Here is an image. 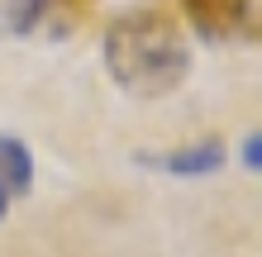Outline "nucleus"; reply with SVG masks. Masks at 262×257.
<instances>
[{
  "label": "nucleus",
  "mask_w": 262,
  "mask_h": 257,
  "mask_svg": "<svg viewBox=\"0 0 262 257\" xmlns=\"http://www.w3.org/2000/svg\"><path fill=\"white\" fill-rule=\"evenodd\" d=\"M105 67L110 77L129 90V96H167L186 81L191 72V48L177 34V24L167 14L138 10L110 24L105 34Z\"/></svg>",
  "instance_id": "f257e3e1"
},
{
  "label": "nucleus",
  "mask_w": 262,
  "mask_h": 257,
  "mask_svg": "<svg viewBox=\"0 0 262 257\" xmlns=\"http://www.w3.org/2000/svg\"><path fill=\"white\" fill-rule=\"evenodd\" d=\"M29 181H34V157H29V148L19 138H5V133H0V191L14 200V195L29 191Z\"/></svg>",
  "instance_id": "f03ea898"
},
{
  "label": "nucleus",
  "mask_w": 262,
  "mask_h": 257,
  "mask_svg": "<svg viewBox=\"0 0 262 257\" xmlns=\"http://www.w3.org/2000/svg\"><path fill=\"white\" fill-rule=\"evenodd\" d=\"M224 162V153H220V143H195V148H181V153H167L158 167H167V172H181V176H205V172H214Z\"/></svg>",
  "instance_id": "7ed1b4c3"
},
{
  "label": "nucleus",
  "mask_w": 262,
  "mask_h": 257,
  "mask_svg": "<svg viewBox=\"0 0 262 257\" xmlns=\"http://www.w3.org/2000/svg\"><path fill=\"white\" fill-rule=\"evenodd\" d=\"M43 10H48V0H0V34H29L38 19H43Z\"/></svg>",
  "instance_id": "20e7f679"
},
{
  "label": "nucleus",
  "mask_w": 262,
  "mask_h": 257,
  "mask_svg": "<svg viewBox=\"0 0 262 257\" xmlns=\"http://www.w3.org/2000/svg\"><path fill=\"white\" fill-rule=\"evenodd\" d=\"M243 157H248V167H257V133H248V153Z\"/></svg>",
  "instance_id": "39448f33"
},
{
  "label": "nucleus",
  "mask_w": 262,
  "mask_h": 257,
  "mask_svg": "<svg viewBox=\"0 0 262 257\" xmlns=\"http://www.w3.org/2000/svg\"><path fill=\"white\" fill-rule=\"evenodd\" d=\"M5 209H10V195H5V191H0V219H5Z\"/></svg>",
  "instance_id": "423d86ee"
}]
</instances>
